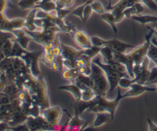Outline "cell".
I'll return each mask as SVG.
<instances>
[{"mask_svg":"<svg viewBox=\"0 0 157 131\" xmlns=\"http://www.w3.org/2000/svg\"><path fill=\"white\" fill-rule=\"evenodd\" d=\"M43 50L37 52H29V50H25L20 58L25 61L27 67L30 70L31 74L35 78H38L40 75H41L38 62L41 60Z\"/></svg>","mask_w":157,"mask_h":131,"instance_id":"cell-6","label":"cell"},{"mask_svg":"<svg viewBox=\"0 0 157 131\" xmlns=\"http://www.w3.org/2000/svg\"><path fill=\"white\" fill-rule=\"evenodd\" d=\"M147 28L150 30V32L146 35L145 42L141 44V45L133 48L131 52H129V55H130V57H131L133 61L134 67L141 64V62L144 61L145 57L147 56V52H148L149 48H150V44H151V38L154 32H153V29L151 27L147 26Z\"/></svg>","mask_w":157,"mask_h":131,"instance_id":"cell-5","label":"cell"},{"mask_svg":"<svg viewBox=\"0 0 157 131\" xmlns=\"http://www.w3.org/2000/svg\"><path fill=\"white\" fill-rule=\"evenodd\" d=\"M33 9H39L41 10L44 11V12H50L53 10L57 9L56 3L53 2L52 1L48 2H40L38 4L34 6Z\"/></svg>","mask_w":157,"mask_h":131,"instance_id":"cell-25","label":"cell"},{"mask_svg":"<svg viewBox=\"0 0 157 131\" xmlns=\"http://www.w3.org/2000/svg\"><path fill=\"white\" fill-rule=\"evenodd\" d=\"M147 56L150 59H151L157 66V46L151 43L150 48H149Z\"/></svg>","mask_w":157,"mask_h":131,"instance_id":"cell-32","label":"cell"},{"mask_svg":"<svg viewBox=\"0 0 157 131\" xmlns=\"http://www.w3.org/2000/svg\"><path fill=\"white\" fill-rule=\"evenodd\" d=\"M15 40L12 39H8L2 43L1 46V49L2 51L3 54H4L6 58H9L11 56V53H12V46H13V42Z\"/></svg>","mask_w":157,"mask_h":131,"instance_id":"cell-28","label":"cell"},{"mask_svg":"<svg viewBox=\"0 0 157 131\" xmlns=\"http://www.w3.org/2000/svg\"><path fill=\"white\" fill-rule=\"evenodd\" d=\"M94 0H84V2H88V3H91Z\"/></svg>","mask_w":157,"mask_h":131,"instance_id":"cell-44","label":"cell"},{"mask_svg":"<svg viewBox=\"0 0 157 131\" xmlns=\"http://www.w3.org/2000/svg\"><path fill=\"white\" fill-rule=\"evenodd\" d=\"M131 18L142 25H147L148 23L157 22V15H133Z\"/></svg>","mask_w":157,"mask_h":131,"instance_id":"cell-22","label":"cell"},{"mask_svg":"<svg viewBox=\"0 0 157 131\" xmlns=\"http://www.w3.org/2000/svg\"><path fill=\"white\" fill-rule=\"evenodd\" d=\"M26 33L32 38V40L41 45L44 46L48 44L52 43L56 38V34L61 32V29L58 26L48 28V29H41V31H33L31 32L29 30H25Z\"/></svg>","mask_w":157,"mask_h":131,"instance_id":"cell-4","label":"cell"},{"mask_svg":"<svg viewBox=\"0 0 157 131\" xmlns=\"http://www.w3.org/2000/svg\"><path fill=\"white\" fill-rule=\"evenodd\" d=\"M101 18H102L104 21H105L111 27L112 30H113V33L116 35L117 34V28L116 26V21H115V18L113 16V15L112 14V12H104L103 14H101Z\"/></svg>","mask_w":157,"mask_h":131,"instance_id":"cell-23","label":"cell"},{"mask_svg":"<svg viewBox=\"0 0 157 131\" xmlns=\"http://www.w3.org/2000/svg\"><path fill=\"white\" fill-rule=\"evenodd\" d=\"M111 2H112V0H109L108 6H107V7H110V6H111Z\"/></svg>","mask_w":157,"mask_h":131,"instance_id":"cell-45","label":"cell"},{"mask_svg":"<svg viewBox=\"0 0 157 131\" xmlns=\"http://www.w3.org/2000/svg\"><path fill=\"white\" fill-rule=\"evenodd\" d=\"M73 38L77 45L81 47L82 49L89 48L93 46L91 44L90 37L84 29L79 31L77 30V32L74 34Z\"/></svg>","mask_w":157,"mask_h":131,"instance_id":"cell-15","label":"cell"},{"mask_svg":"<svg viewBox=\"0 0 157 131\" xmlns=\"http://www.w3.org/2000/svg\"><path fill=\"white\" fill-rule=\"evenodd\" d=\"M140 2V0H120L115 6L107 7V10H111L112 14L115 18L116 23L122 21L125 17L124 15V11L127 8L133 6L136 2Z\"/></svg>","mask_w":157,"mask_h":131,"instance_id":"cell-9","label":"cell"},{"mask_svg":"<svg viewBox=\"0 0 157 131\" xmlns=\"http://www.w3.org/2000/svg\"><path fill=\"white\" fill-rule=\"evenodd\" d=\"M98 103L95 104L92 108H90L88 111L93 112V113H98V112H107L111 116L112 120L114 118L115 112L117 108L119 105L121 100H124V98L121 94V89H117V95L113 100H107L106 96H99L97 95Z\"/></svg>","mask_w":157,"mask_h":131,"instance_id":"cell-1","label":"cell"},{"mask_svg":"<svg viewBox=\"0 0 157 131\" xmlns=\"http://www.w3.org/2000/svg\"><path fill=\"white\" fill-rule=\"evenodd\" d=\"M100 54L102 55L106 62L108 63V64L116 62L114 60V52L111 48H110L107 46H104V47L101 48Z\"/></svg>","mask_w":157,"mask_h":131,"instance_id":"cell-24","label":"cell"},{"mask_svg":"<svg viewBox=\"0 0 157 131\" xmlns=\"http://www.w3.org/2000/svg\"><path fill=\"white\" fill-rule=\"evenodd\" d=\"M133 6L134 7L135 10H136V15H140V14L144 11V7L140 2H136Z\"/></svg>","mask_w":157,"mask_h":131,"instance_id":"cell-41","label":"cell"},{"mask_svg":"<svg viewBox=\"0 0 157 131\" xmlns=\"http://www.w3.org/2000/svg\"><path fill=\"white\" fill-rule=\"evenodd\" d=\"M12 33L15 36V41L23 48L29 50V44L32 38L30 36H28V34L26 33L25 31L22 30L21 29H15L12 31Z\"/></svg>","mask_w":157,"mask_h":131,"instance_id":"cell-18","label":"cell"},{"mask_svg":"<svg viewBox=\"0 0 157 131\" xmlns=\"http://www.w3.org/2000/svg\"><path fill=\"white\" fill-rule=\"evenodd\" d=\"M63 110L58 106L49 107L44 110H41V115L52 125L55 127H59L60 120L62 116Z\"/></svg>","mask_w":157,"mask_h":131,"instance_id":"cell-11","label":"cell"},{"mask_svg":"<svg viewBox=\"0 0 157 131\" xmlns=\"http://www.w3.org/2000/svg\"><path fill=\"white\" fill-rule=\"evenodd\" d=\"M134 81L133 78H121L119 81L118 86H120L122 88H130L132 84H133Z\"/></svg>","mask_w":157,"mask_h":131,"instance_id":"cell-33","label":"cell"},{"mask_svg":"<svg viewBox=\"0 0 157 131\" xmlns=\"http://www.w3.org/2000/svg\"><path fill=\"white\" fill-rule=\"evenodd\" d=\"M81 92H82V95H81V101H90L93 100L95 97L97 96L96 93L90 87H87V86H84L81 88Z\"/></svg>","mask_w":157,"mask_h":131,"instance_id":"cell-26","label":"cell"},{"mask_svg":"<svg viewBox=\"0 0 157 131\" xmlns=\"http://www.w3.org/2000/svg\"><path fill=\"white\" fill-rule=\"evenodd\" d=\"M92 12H93V9L91 7V5L90 3L87 2L85 8L84 9V18H83V22H85L87 21L91 15Z\"/></svg>","mask_w":157,"mask_h":131,"instance_id":"cell-38","label":"cell"},{"mask_svg":"<svg viewBox=\"0 0 157 131\" xmlns=\"http://www.w3.org/2000/svg\"><path fill=\"white\" fill-rule=\"evenodd\" d=\"M37 9H32V11L29 13L27 15V18L25 20V25L24 27L26 28V29L31 32L33 31H36L37 27L35 24V15H36Z\"/></svg>","mask_w":157,"mask_h":131,"instance_id":"cell-21","label":"cell"},{"mask_svg":"<svg viewBox=\"0 0 157 131\" xmlns=\"http://www.w3.org/2000/svg\"><path fill=\"white\" fill-rule=\"evenodd\" d=\"M25 20L22 18H15L9 20L3 12H0V31L12 32L15 29L24 27Z\"/></svg>","mask_w":157,"mask_h":131,"instance_id":"cell-12","label":"cell"},{"mask_svg":"<svg viewBox=\"0 0 157 131\" xmlns=\"http://www.w3.org/2000/svg\"><path fill=\"white\" fill-rule=\"evenodd\" d=\"M75 2V0H57V9H65L69 8Z\"/></svg>","mask_w":157,"mask_h":131,"instance_id":"cell-34","label":"cell"},{"mask_svg":"<svg viewBox=\"0 0 157 131\" xmlns=\"http://www.w3.org/2000/svg\"><path fill=\"white\" fill-rule=\"evenodd\" d=\"M8 0H0V12H3L7 6Z\"/></svg>","mask_w":157,"mask_h":131,"instance_id":"cell-43","label":"cell"},{"mask_svg":"<svg viewBox=\"0 0 157 131\" xmlns=\"http://www.w3.org/2000/svg\"><path fill=\"white\" fill-rule=\"evenodd\" d=\"M79 73H81V72L79 71L78 69L66 68L65 71H63L61 75H62V78L64 80H67V81H69L70 82H71L74 79L76 78V77L78 76Z\"/></svg>","mask_w":157,"mask_h":131,"instance_id":"cell-27","label":"cell"},{"mask_svg":"<svg viewBox=\"0 0 157 131\" xmlns=\"http://www.w3.org/2000/svg\"><path fill=\"white\" fill-rule=\"evenodd\" d=\"M29 130H56L55 126L49 124L41 115L34 118V117H28L27 121H25Z\"/></svg>","mask_w":157,"mask_h":131,"instance_id":"cell-8","label":"cell"},{"mask_svg":"<svg viewBox=\"0 0 157 131\" xmlns=\"http://www.w3.org/2000/svg\"><path fill=\"white\" fill-rule=\"evenodd\" d=\"M156 90V87H149L148 85L133 83L130 86V90L127 91L125 94H124L123 96H124V99L130 98H136V97L143 94L145 92H154Z\"/></svg>","mask_w":157,"mask_h":131,"instance_id":"cell-14","label":"cell"},{"mask_svg":"<svg viewBox=\"0 0 157 131\" xmlns=\"http://www.w3.org/2000/svg\"><path fill=\"white\" fill-rule=\"evenodd\" d=\"M140 1H142L149 9L157 11V4L154 0H140Z\"/></svg>","mask_w":157,"mask_h":131,"instance_id":"cell-40","label":"cell"},{"mask_svg":"<svg viewBox=\"0 0 157 131\" xmlns=\"http://www.w3.org/2000/svg\"><path fill=\"white\" fill-rule=\"evenodd\" d=\"M87 2H85V4H83L81 6H78L76 9H74L72 12H71V13L74 15H76V16L79 17L81 20L83 21V18H84V9L85 8Z\"/></svg>","mask_w":157,"mask_h":131,"instance_id":"cell-36","label":"cell"},{"mask_svg":"<svg viewBox=\"0 0 157 131\" xmlns=\"http://www.w3.org/2000/svg\"><path fill=\"white\" fill-rule=\"evenodd\" d=\"M57 12V16L58 18H61V19H64L65 17L68 15L69 13H71V11L70 10H67V9H57L56 10Z\"/></svg>","mask_w":157,"mask_h":131,"instance_id":"cell-39","label":"cell"},{"mask_svg":"<svg viewBox=\"0 0 157 131\" xmlns=\"http://www.w3.org/2000/svg\"><path fill=\"white\" fill-rule=\"evenodd\" d=\"M63 111L65 112L67 114V116L70 118L68 124H67V130H85L86 127H87V124L89 122L84 121V120L81 119L80 118V114L78 111V109L77 107H75V115L71 116L70 114L67 112V110H63Z\"/></svg>","mask_w":157,"mask_h":131,"instance_id":"cell-13","label":"cell"},{"mask_svg":"<svg viewBox=\"0 0 157 131\" xmlns=\"http://www.w3.org/2000/svg\"><path fill=\"white\" fill-rule=\"evenodd\" d=\"M53 43H50L43 46V55L41 56V61L44 63L48 67L54 71H57L59 69V64L57 61V58L55 56L52 51Z\"/></svg>","mask_w":157,"mask_h":131,"instance_id":"cell-10","label":"cell"},{"mask_svg":"<svg viewBox=\"0 0 157 131\" xmlns=\"http://www.w3.org/2000/svg\"><path fill=\"white\" fill-rule=\"evenodd\" d=\"M92 62L98 64V66H100L104 71L106 75H107V79H108L109 84H110L109 91H110V93L111 94L113 93L115 89L117 87L118 84H119V81L121 78H130L128 73H122V72H120L114 70L112 67H110V65L107 63H106V64L103 63L101 61V58H94V60H92Z\"/></svg>","mask_w":157,"mask_h":131,"instance_id":"cell-3","label":"cell"},{"mask_svg":"<svg viewBox=\"0 0 157 131\" xmlns=\"http://www.w3.org/2000/svg\"><path fill=\"white\" fill-rule=\"evenodd\" d=\"M41 1V0H20L18 3V6L22 9H33L34 6Z\"/></svg>","mask_w":157,"mask_h":131,"instance_id":"cell-30","label":"cell"},{"mask_svg":"<svg viewBox=\"0 0 157 131\" xmlns=\"http://www.w3.org/2000/svg\"><path fill=\"white\" fill-rule=\"evenodd\" d=\"M147 123L149 125V130L150 131H157V125L154 124L150 119H147Z\"/></svg>","mask_w":157,"mask_h":131,"instance_id":"cell-42","label":"cell"},{"mask_svg":"<svg viewBox=\"0 0 157 131\" xmlns=\"http://www.w3.org/2000/svg\"><path fill=\"white\" fill-rule=\"evenodd\" d=\"M90 40H91L92 45L95 46V47L102 48L104 46H105L106 40L103 39V38H100V37L92 36L90 37Z\"/></svg>","mask_w":157,"mask_h":131,"instance_id":"cell-35","label":"cell"},{"mask_svg":"<svg viewBox=\"0 0 157 131\" xmlns=\"http://www.w3.org/2000/svg\"><path fill=\"white\" fill-rule=\"evenodd\" d=\"M105 46H107L114 52L117 53H125L126 51L130 48H134L135 46L133 44H128V43L124 42L122 41L113 38L111 40H106Z\"/></svg>","mask_w":157,"mask_h":131,"instance_id":"cell-16","label":"cell"},{"mask_svg":"<svg viewBox=\"0 0 157 131\" xmlns=\"http://www.w3.org/2000/svg\"><path fill=\"white\" fill-rule=\"evenodd\" d=\"M90 75L94 80V91L96 93V95L106 96V94L110 88V84L104 71L98 64L92 62L91 73Z\"/></svg>","mask_w":157,"mask_h":131,"instance_id":"cell-2","label":"cell"},{"mask_svg":"<svg viewBox=\"0 0 157 131\" xmlns=\"http://www.w3.org/2000/svg\"><path fill=\"white\" fill-rule=\"evenodd\" d=\"M58 89L61 91H65L70 92L77 102H79L80 101H81L82 92H81V89L80 88V87L78 84H75V83H71L69 84L59 86Z\"/></svg>","mask_w":157,"mask_h":131,"instance_id":"cell-19","label":"cell"},{"mask_svg":"<svg viewBox=\"0 0 157 131\" xmlns=\"http://www.w3.org/2000/svg\"><path fill=\"white\" fill-rule=\"evenodd\" d=\"M111 120V116L107 112H98V113H96V118L94 121L93 127L96 128V127H101L104 124L108 123Z\"/></svg>","mask_w":157,"mask_h":131,"instance_id":"cell-20","label":"cell"},{"mask_svg":"<svg viewBox=\"0 0 157 131\" xmlns=\"http://www.w3.org/2000/svg\"><path fill=\"white\" fill-rule=\"evenodd\" d=\"M149 64H150V58H148V56H146L141 64L133 67V73H134L133 81L135 83L147 85V82L150 75V71L148 69Z\"/></svg>","mask_w":157,"mask_h":131,"instance_id":"cell-7","label":"cell"},{"mask_svg":"<svg viewBox=\"0 0 157 131\" xmlns=\"http://www.w3.org/2000/svg\"><path fill=\"white\" fill-rule=\"evenodd\" d=\"M61 44V55L62 57V59H68V60H76L79 58L84 53V50L78 51L73 48L67 46L64 44V43L60 41Z\"/></svg>","mask_w":157,"mask_h":131,"instance_id":"cell-17","label":"cell"},{"mask_svg":"<svg viewBox=\"0 0 157 131\" xmlns=\"http://www.w3.org/2000/svg\"><path fill=\"white\" fill-rule=\"evenodd\" d=\"M101 48L100 47H95V46H92V47L89 48L83 49L84 50V55H87V57L90 58L91 59H93L94 58L97 56L98 54H100L101 52Z\"/></svg>","mask_w":157,"mask_h":131,"instance_id":"cell-31","label":"cell"},{"mask_svg":"<svg viewBox=\"0 0 157 131\" xmlns=\"http://www.w3.org/2000/svg\"><path fill=\"white\" fill-rule=\"evenodd\" d=\"M90 5H91V7L93 9L94 12H97L98 14H101V15L104 13V12H105V10H104V7H103L102 4L100 2H92Z\"/></svg>","mask_w":157,"mask_h":131,"instance_id":"cell-37","label":"cell"},{"mask_svg":"<svg viewBox=\"0 0 157 131\" xmlns=\"http://www.w3.org/2000/svg\"><path fill=\"white\" fill-rule=\"evenodd\" d=\"M35 24L38 28L41 29H48V28L55 26L54 23H52L50 20L48 18H36L35 19Z\"/></svg>","mask_w":157,"mask_h":131,"instance_id":"cell-29","label":"cell"}]
</instances>
